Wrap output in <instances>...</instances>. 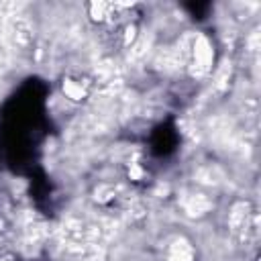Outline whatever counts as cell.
<instances>
[{"instance_id": "6da1fadb", "label": "cell", "mask_w": 261, "mask_h": 261, "mask_svg": "<svg viewBox=\"0 0 261 261\" xmlns=\"http://www.w3.org/2000/svg\"><path fill=\"white\" fill-rule=\"evenodd\" d=\"M228 224H230V230L239 237V239H245L249 241L255 232H257V212L253 208L251 202H237L230 210V216H228Z\"/></svg>"}, {"instance_id": "7a4b0ae2", "label": "cell", "mask_w": 261, "mask_h": 261, "mask_svg": "<svg viewBox=\"0 0 261 261\" xmlns=\"http://www.w3.org/2000/svg\"><path fill=\"white\" fill-rule=\"evenodd\" d=\"M214 63V47L210 43V39L206 35H198L192 43V51H190V71L192 75H206L210 73Z\"/></svg>"}, {"instance_id": "3957f363", "label": "cell", "mask_w": 261, "mask_h": 261, "mask_svg": "<svg viewBox=\"0 0 261 261\" xmlns=\"http://www.w3.org/2000/svg\"><path fill=\"white\" fill-rule=\"evenodd\" d=\"M196 259V251L194 245L186 239V237H177L167 251V259L165 261H194Z\"/></svg>"}, {"instance_id": "277c9868", "label": "cell", "mask_w": 261, "mask_h": 261, "mask_svg": "<svg viewBox=\"0 0 261 261\" xmlns=\"http://www.w3.org/2000/svg\"><path fill=\"white\" fill-rule=\"evenodd\" d=\"M61 90H63V94H65L69 100L80 102V100H84V98H86V84H84L82 80L65 77V80H63V84H61Z\"/></svg>"}, {"instance_id": "5b68a950", "label": "cell", "mask_w": 261, "mask_h": 261, "mask_svg": "<svg viewBox=\"0 0 261 261\" xmlns=\"http://www.w3.org/2000/svg\"><path fill=\"white\" fill-rule=\"evenodd\" d=\"M0 261H4V259H0Z\"/></svg>"}]
</instances>
